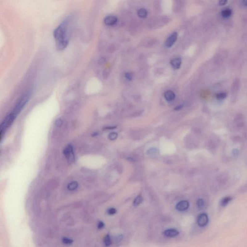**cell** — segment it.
<instances>
[{"instance_id": "6da1fadb", "label": "cell", "mask_w": 247, "mask_h": 247, "mask_svg": "<svg viewBox=\"0 0 247 247\" xmlns=\"http://www.w3.org/2000/svg\"><path fill=\"white\" fill-rule=\"evenodd\" d=\"M73 19L70 16L63 20L53 31L56 46L58 50H64L68 47L72 31Z\"/></svg>"}, {"instance_id": "7a4b0ae2", "label": "cell", "mask_w": 247, "mask_h": 247, "mask_svg": "<svg viewBox=\"0 0 247 247\" xmlns=\"http://www.w3.org/2000/svg\"><path fill=\"white\" fill-rule=\"evenodd\" d=\"M30 96L31 94L30 92H28L24 95V96H23L16 103V105L11 112L18 117L19 114L20 113V112L22 111L30 100Z\"/></svg>"}, {"instance_id": "3957f363", "label": "cell", "mask_w": 247, "mask_h": 247, "mask_svg": "<svg viewBox=\"0 0 247 247\" xmlns=\"http://www.w3.org/2000/svg\"><path fill=\"white\" fill-rule=\"evenodd\" d=\"M63 154L67 159L69 163H72L75 159V155L73 152V148L71 144H69L63 150Z\"/></svg>"}, {"instance_id": "277c9868", "label": "cell", "mask_w": 247, "mask_h": 247, "mask_svg": "<svg viewBox=\"0 0 247 247\" xmlns=\"http://www.w3.org/2000/svg\"><path fill=\"white\" fill-rule=\"evenodd\" d=\"M178 38V33L176 32H174L171 34L166 41V46L167 47L170 48L174 45Z\"/></svg>"}, {"instance_id": "5b68a950", "label": "cell", "mask_w": 247, "mask_h": 247, "mask_svg": "<svg viewBox=\"0 0 247 247\" xmlns=\"http://www.w3.org/2000/svg\"><path fill=\"white\" fill-rule=\"evenodd\" d=\"M197 222L198 225L201 227L206 226L208 222V216L205 213L200 214L197 218Z\"/></svg>"}, {"instance_id": "8992f818", "label": "cell", "mask_w": 247, "mask_h": 247, "mask_svg": "<svg viewBox=\"0 0 247 247\" xmlns=\"http://www.w3.org/2000/svg\"><path fill=\"white\" fill-rule=\"evenodd\" d=\"M118 19L117 17L114 16H108L104 18V23L106 25L113 26L117 24Z\"/></svg>"}, {"instance_id": "52a82bcc", "label": "cell", "mask_w": 247, "mask_h": 247, "mask_svg": "<svg viewBox=\"0 0 247 247\" xmlns=\"http://www.w3.org/2000/svg\"><path fill=\"white\" fill-rule=\"evenodd\" d=\"M189 206V203L186 200H183L177 203L176 208L178 211L183 212L187 209Z\"/></svg>"}, {"instance_id": "ba28073f", "label": "cell", "mask_w": 247, "mask_h": 247, "mask_svg": "<svg viewBox=\"0 0 247 247\" xmlns=\"http://www.w3.org/2000/svg\"><path fill=\"white\" fill-rule=\"evenodd\" d=\"M179 234L178 231L174 229H170L166 230L164 232V234L167 237H173L177 236Z\"/></svg>"}, {"instance_id": "9c48e42d", "label": "cell", "mask_w": 247, "mask_h": 247, "mask_svg": "<svg viewBox=\"0 0 247 247\" xmlns=\"http://www.w3.org/2000/svg\"><path fill=\"white\" fill-rule=\"evenodd\" d=\"M171 64L174 69H179L182 64V60L180 58H174L171 60Z\"/></svg>"}, {"instance_id": "30bf717a", "label": "cell", "mask_w": 247, "mask_h": 247, "mask_svg": "<svg viewBox=\"0 0 247 247\" xmlns=\"http://www.w3.org/2000/svg\"><path fill=\"white\" fill-rule=\"evenodd\" d=\"M164 97L167 101H172L175 99V94L173 91L171 90H167L164 94Z\"/></svg>"}, {"instance_id": "8fae6325", "label": "cell", "mask_w": 247, "mask_h": 247, "mask_svg": "<svg viewBox=\"0 0 247 247\" xmlns=\"http://www.w3.org/2000/svg\"><path fill=\"white\" fill-rule=\"evenodd\" d=\"M138 16L142 19H144L147 16V11L144 8H141L138 11Z\"/></svg>"}, {"instance_id": "7c38bea8", "label": "cell", "mask_w": 247, "mask_h": 247, "mask_svg": "<svg viewBox=\"0 0 247 247\" xmlns=\"http://www.w3.org/2000/svg\"><path fill=\"white\" fill-rule=\"evenodd\" d=\"M78 186V183L77 182L74 181V182H72L69 183L67 186L68 190L70 191H73L76 189L77 188Z\"/></svg>"}, {"instance_id": "4fadbf2b", "label": "cell", "mask_w": 247, "mask_h": 247, "mask_svg": "<svg viewBox=\"0 0 247 247\" xmlns=\"http://www.w3.org/2000/svg\"><path fill=\"white\" fill-rule=\"evenodd\" d=\"M232 198L231 196H227V197H224L220 201V205L223 207L226 206L232 200Z\"/></svg>"}, {"instance_id": "5bb4252c", "label": "cell", "mask_w": 247, "mask_h": 247, "mask_svg": "<svg viewBox=\"0 0 247 247\" xmlns=\"http://www.w3.org/2000/svg\"><path fill=\"white\" fill-rule=\"evenodd\" d=\"M232 14V10L229 8H226L222 12V15L224 18H229Z\"/></svg>"}, {"instance_id": "9a60e30c", "label": "cell", "mask_w": 247, "mask_h": 247, "mask_svg": "<svg viewBox=\"0 0 247 247\" xmlns=\"http://www.w3.org/2000/svg\"><path fill=\"white\" fill-rule=\"evenodd\" d=\"M142 201H143V198L142 197V196H138L136 197L135 199L134 200V201H133V206L135 207L137 206L142 203Z\"/></svg>"}, {"instance_id": "2e32d148", "label": "cell", "mask_w": 247, "mask_h": 247, "mask_svg": "<svg viewBox=\"0 0 247 247\" xmlns=\"http://www.w3.org/2000/svg\"><path fill=\"white\" fill-rule=\"evenodd\" d=\"M104 243L105 245L107 246V247L110 246L111 243H112L111 237H110V236H109V235H106V236L105 237H104Z\"/></svg>"}, {"instance_id": "e0dca14e", "label": "cell", "mask_w": 247, "mask_h": 247, "mask_svg": "<svg viewBox=\"0 0 247 247\" xmlns=\"http://www.w3.org/2000/svg\"><path fill=\"white\" fill-rule=\"evenodd\" d=\"M118 137V134L117 132H111L108 135V138L111 141H114Z\"/></svg>"}, {"instance_id": "ac0fdd59", "label": "cell", "mask_w": 247, "mask_h": 247, "mask_svg": "<svg viewBox=\"0 0 247 247\" xmlns=\"http://www.w3.org/2000/svg\"><path fill=\"white\" fill-rule=\"evenodd\" d=\"M62 242L64 244H66V245H70V244H72L73 243V241L72 239H70V238H67V237H64L62 239Z\"/></svg>"}, {"instance_id": "d6986e66", "label": "cell", "mask_w": 247, "mask_h": 247, "mask_svg": "<svg viewBox=\"0 0 247 247\" xmlns=\"http://www.w3.org/2000/svg\"><path fill=\"white\" fill-rule=\"evenodd\" d=\"M196 204H197L198 208H201L204 207L205 203H204V200L202 199H199L196 202Z\"/></svg>"}, {"instance_id": "ffe728a7", "label": "cell", "mask_w": 247, "mask_h": 247, "mask_svg": "<svg viewBox=\"0 0 247 247\" xmlns=\"http://www.w3.org/2000/svg\"><path fill=\"white\" fill-rule=\"evenodd\" d=\"M55 124L57 127H60L62 125V120L61 119L58 118L55 121Z\"/></svg>"}, {"instance_id": "44dd1931", "label": "cell", "mask_w": 247, "mask_h": 247, "mask_svg": "<svg viewBox=\"0 0 247 247\" xmlns=\"http://www.w3.org/2000/svg\"><path fill=\"white\" fill-rule=\"evenodd\" d=\"M125 77L129 81H131L133 78V76H132V74L130 72H126L125 73Z\"/></svg>"}, {"instance_id": "7402d4cb", "label": "cell", "mask_w": 247, "mask_h": 247, "mask_svg": "<svg viewBox=\"0 0 247 247\" xmlns=\"http://www.w3.org/2000/svg\"><path fill=\"white\" fill-rule=\"evenodd\" d=\"M107 212L109 215H113L117 212V210L114 208H110L108 210Z\"/></svg>"}, {"instance_id": "603a6c76", "label": "cell", "mask_w": 247, "mask_h": 247, "mask_svg": "<svg viewBox=\"0 0 247 247\" xmlns=\"http://www.w3.org/2000/svg\"><path fill=\"white\" fill-rule=\"evenodd\" d=\"M156 149L155 148H151L148 150V153L149 154H154V153H156Z\"/></svg>"}, {"instance_id": "cb8c5ba5", "label": "cell", "mask_w": 247, "mask_h": 247, "mask_svg": "<svg viewBox=\"0 0 247 247\" xmlns=\"http://www.w3.org/2000/svg\"><path fill=\"white\" fill-rule=\"evenodd\" d=\"M104 224L103 222H99V223H98V227L99 229H102V228H103V227H104Z\"/></svg>"}, {"instance_id": "d4e9b609", "label": "cell", "mask_w": 247, "mask_h": 247, "mask_svg": "<svg viewBox=\"0 0 247 247\" xmlns=\"http://www.w3.org/2000/svg\"><path fill=\"white\" fill-rule=\"evenodd\" d=\"M227 1L228 0H220V6H224V5H226V3H227Z\"/></svg>"}, {"instance_id": "484cf974", "label": "cell", "mask_w": 247, "mask_h": 247, "mask_svg": "<svg viewBox=\"0 0 247 247\" xmlns=\"http://www.w3.org/2000/svg\"><path fill=\"white\" fill-rule=\"evenodd\" d=\"M183 105L181 104V105H178L177 106H176V107L174 109H175V111H179V110H181L183 108Z\"/></svg>"}, {"instance_id": "4316f807", "label": "cell", "mask_w": 247, "mask_h": 247, "mask_svg": "<svg viewBox=\"0 0 247 247\" xmlns=\"http://www.w3.org/2000/svg\"><path fill=\"white\" fill-rule=\"evenodd\" d=\"M105 61L106 60L105 58H101V59H100V60H99V63H100V64H103V63H105Z\"/></svg>"}, {"instance_id": "83f0119b", "label": "cell", "mask_w": 247, "mask_h": 247, "mask_svg": "<svg viewBox=\"0 0 247 247\" xmlns=\"http://www.w3.org/2000/svg\"><path fill=\"white\" fill-rule=\"evenodd\" d=\"M117 128V126H111V127H107V128H105V129L106 130H114V129H116Z\"/></svg>"}, {"instance_id": "f1b7e54d", "label": "cell", "mask_w": 247, "mask_h": 247, "mask_svg": "<svg viewBox=\"0 0 247 247\" xmlns=\"http://www.w3.org/2000/svg\"><path fill=\"white\" fill-rule=\"evenodd\" d=\"M243 2L244 5L247 6V0H243Z\"/></svg>"}, {"instance_id": "f546056e", "label": "cell", "mask_w": 247, "mask_h": 247, "mask_svg": "<svg viewBox=\"0 0 247 247\" xmlns=\"http://www.w3.org/2000/svg\"><path fill=\"white\" fill-rule=\"evenodd\" d=\"M98 135V133H97V132H95V133H94L93 134H92V136H97Z\"/></svg>"}]
</instances>
